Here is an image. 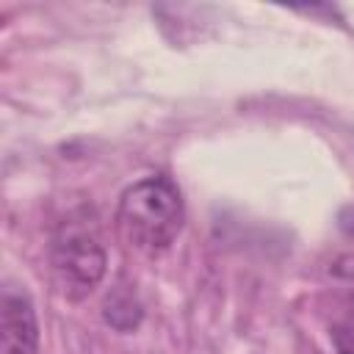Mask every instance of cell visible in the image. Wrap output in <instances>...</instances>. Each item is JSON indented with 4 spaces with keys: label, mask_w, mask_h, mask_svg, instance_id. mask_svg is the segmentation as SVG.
<instances>
[{
    "label": "cell",
    "mask_w": 354,
    "mask_h": 354,
    "mask_svg": "<svg viewBox=\"0 0 354 354\" xmlns=\"http://www.w3.org/2000/svg\"><path fill=\"white\" fill-rule=\"evenodd\" d=\"M185 224V202L177 183L166 174L144 177L127 185L116 205V230L122 241L147 254L158 257L171 249Z\"/></svg>",
    "instance_id": "obj_1"
},
{
    "label": "cell",
    "mask_w": 354,
    "mask_h": 354,
    "mask_svg": "<svg viewBox=\"0 0 354 354\" xmlns=\"http://www.w3.org/2000/svg\"><path fill=\"white\" fill-rule=\"evenodd\" d=\"M108 252L97 213L86 205L69 210L50 238V271L66 301H83L105 277Z\"/></svg>",
    "instance_id": "obj_2"
},
{
    "label": "cell",
    "mask_w": 354,
    "mask_h": 354,
    "mask_svg": "<svg viewBox=\"0 0 354 354\" xmlns=\"http://www.w3.org/2000/svg\"><path fill=\"white\" fill-rule=\"evenodd\" d=\"M329 340L337 354H354V296L337 310L329 324Z\"/></svg>",
    "instance_id": "obj_5"
},
{
    "label": "cell",
    "mask_w": 354,
    "mask_h": 354,
    "mask_svg": "<svg viewBox=\"0 0 354 354\" xmlns=\"http://www.w3.org/2000/svg\"><path fill=\"white\" fill-rule=\"evenodd\" d=\"M102 318L108 326H113L116 332H133L138 329L141 318H144V307L136 296L133 288H113L105 301H102Z\"/></svg>",
    "instance_id": "obj_4"
},
{
    "label": "cell",
    "mask_w": 354,
    "mask_h": 354,
    "mask_svg": "<svg viewBox=\"0 0 354 354\" xmlns=\"http://www.w3.org/2000/svg\"><path fill=\"white\" fill-rule=\"evenodd\" d=\"M39 321L33 301L25 290H3V351L6 354H36Z\"/></svg>",
    "instance_id": "obj_3"
}]
</instances>
